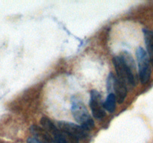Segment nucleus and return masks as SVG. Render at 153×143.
I'll list each match as a JSON object with an SVG mask.
<instances>
[{
    "mask_svg": "<svg viewBox=\"0 0 153 143\" xmlns=\"http://www.w3.org/2000/svg\"><path fill=\"white\" fill-rule=\"evenodd\" d=\"M90 107L93 116L95 119H102L105 116L106 112L104 107V101L101 94L96 89H92L91 92Z\"/></svg>",
    "mask_w": 153,
    "mask_h": 143,
    "instance_id": "423d86ee",
    "label": "nucleus"
},
{
    "mask_svg": "<svg viewBox=\"0 0 153 143\" xmlns=\"http://www.w3.org/2000/svg\"><path fill=\"white\" fill-rule=\"evenodd\" d=\"M58 128L65 135L77 139H84L88 136V131L85 130L80 125L73 122L60 121L58 122Z\"/></svg>",
    "mask_w": 153,
    "mask_h": 143,
    "instance_id": "39448f33",
    "label": "nucleus"
},
{
    "mask_svg": "<svg viewBox=\"0 0 153 143\" xmlns=\"http://www.w3.org/2000/svg\"><path fill=\"white\" fill-rule=\"evenodd\" d=\"M41 128L50 136L55 143H68L67 136L48 117L43 116L40 121Z\"/></svg>",
    "mask_w": 153,
    "mask_h": 143,
    "instance_id": "20e7f679",
    "label": "nucleus"
},
{
    "mask_svg": "<svg viewBox=\"0 0 153 143\" xmlns=\"http://www.w3.org/2000/svg\"><path fill=\"white\" fill-rule=\"evenodd\" d=\"M143 36H144L145 44L146 47V53L149 57L151 66L153 68V31L147 28L143 29Z\"/></svg>",
    "mask_w": 153,
    "mask_h": 143,
    "instance_id": "6e6552de",
    "label": "nucleus"
},
{
    "mask_svg": "<svg viewBox=\"0 0 153 143\" xmlns=\"http://www.w3.org/2000/svg\"><path fill=\"white\" fill-rule=\"evenodd\" d=\"M111 93H114L116 96L117 102H118L119 104H122L125 101L127 96L128 87L125 83L121 82L120 80H119L115 77L113 83V86H112Z\"/></svg>",
    "mask_w": 153,
    "mask_h": 143,
    "instance_id": "0eeeda50",
    "label": "nucleus"
},
{
    "mask_svg": "<svg viewBox=\"0 0 153 143\" xmlns=\"http://www.w3.org/2000/svg\"><path fill=\"white\" fill-rule=\"evenodd\" d=\"M117 98L114 93H109L107 98L104 102V107L105 111L109 113H114L116 110Z\"/></svg>",
    "mask_w": 153,
    "mask_h": 143,
    "instance_id": "1a4fd4ad",
    "label": "nucleus"
},
{
    "mask_svg": "<svg viewBox=\"0 0 153 143\" xmlns=\"http://www.w3.org/2000/svg\"><path fill=\"white\" fill-rule=\"evenodd\" d=\"M27 143H43L42 142H40V140L34 138V137H29L27 139Z\"/></svg>",
    "mask_w": 153,
    "mask_h": 143,
    "instance_id": "9d476101",
    "label": "nucleus"
},
{
    "mask_svg": "<svg viewBox=\"0 0 153 143\" xmlns=\"http://www.w3.org/2000/svg\"><path fill=\"white\" fill-rule=\"evenodd\" d=\"M113 63L117 72V78L127 87H134L137 84L138 74L136 63L132 55L127 51H123L119 56L113 58Z\"/></svg>",
    "mask_w": 153,
    "mask_h": 143,
    "instance_id": "f257e3e1",
    "label": "nucleus"
},
{
    "mask_svg": "<svg viewBox=\"0 0 153 143\" xmlns=\"http://www.w3.org/2000/svg\"><path fill=\"white\" fill-rule=\"evenodd\" d=\"M71 112L76 122H78L79 125L82 127L85 130L89 131L90 130L94 128L95 123L94 119L88 113L86 106L78 98H72Z\"/></svg>",
    "mask_w": 153,
    "mask_h": 143,
    "instance_id": "f03ea898",
    "label": "nucleus"
},
{
    "mask_svg": "<svg viewBox=\"0 0 153 143\" xmlns=\"http://www.w3.org/2000/svg\"><path fill=\"white\" fill-rule=\"evenodd\" d=\"M137 67H138V79L141 83L144 84L149 80L152 74L151 63L149 57L145 49L142 47H138L136 50Z\"/></svg>",
    "mask_w": 153,
    "mask_h": 143,
    "instance_id": "7ed1b4c3",
    "label": "nucleus"
}]
</instances>
